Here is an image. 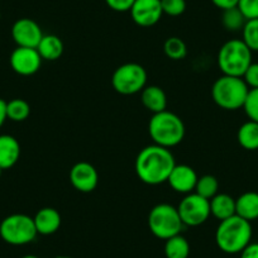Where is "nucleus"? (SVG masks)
Returning a JSON list of instances; mask_svg holds the SVG:
<instances>
[{
    "mask_svg": "<svg viewBox=\"0 0 258 258\" xmlns=\"http://www.w3.org/2000/svg\"><path fill=\"white\" fill-rule=\"evenodd\" d=\"M175 165V157L171 151L153 143L140 151L136 158L135 168L142 182L155 186L167 182Z\"/></svg>",
    "mask_w": 258,
    "mask_h": 258,
    "instance_id": "obj_1",
    "label": "nucleus"
},
{
    "mask_svg": "<svg viewBox=\"0 0 258 258\" xmlns=\"http://www.w3.org/2000/svg\"><path fill=\"white\" fill-rule=\"evenodd\" d=\"M252 239L250 222L233 215L219 223L215 232V243L220 250L228 254L240 253Z\"/></svg>",
    "mask_w": 258,
    "mask_h": 258,
    "instance_id": "obj_2",
    "label": "nucleus"
},
{
    "mask_svg": "<svg viewBox=\"0 0 258 258\" xmlns=\"http://www.w3.org/2000/svg\"><path fill=\"white\" fill-rule=\"evenodd\" d=\"M148 133L155 145L170 150L182 142L185 137V124L175 113L163 110L153 114L150 119Z\"/></svg>",
    "mask_w": 258,
    "mask_h": 258,
    "instance_id": "obj_3",
    "label": "nucleus"
},
{
    "mask_svg": "<svg viewBox=\"0 0 258 258\" xmlns=\"http://www.w3.org/2000/svg\"><path fill=\"white\" fill-rule=\"evenodd\" d=\"M248 93L249 88L245 81L237 76H220L212 88L213 100L224 110H238L243 108Z\"/></svg>",
    "mask_w": 258,
    "mask_h": 258,
    "instance_id": "obj_4",
    "label": "nucleus"
},
{
    "mask_svg": "<svg viewBox=\"0 0 258 258\" xmlns=\"http://www.w3.org/2000/svg\"><path fill=\"white\" fill-rule=\"evenodd\" d=\"M252 63V51L242 39H230L218 52V66L223 75L242 78Z\"/></svg>",
    "mask_w": 258,
    "mask_h": 258,
    "instance_id": "obj_5",
    "label": "nucleus"
},
{
    "mask_svg": "<svg viewBox=\"0 0 258 258\" xmlns=\"http://www.w3.org/2000/svg\"><path fill=\"white\" fill-rule=\"evenodd\" d=\"M148 227L155 237L167 240L173 235L180 234L183 223L177 208L170 204H157L148 214Z\"/></svg>",
    "mask_w": 258,
    "mask_h": 258,
    "instance_id": "obj_6",
    "label": "nucleus"
},
{
    "mask_svg": "<svg viewBox=\"0 0 258 258\" xmlns=\"http://www.w3.org/2000/svg\"><path fill=\"white\" fill-rule=\"evenodd\" d=\"M33 218L26 214H12L0 223V237L12 245H24L37 237Z\"/></svg>",
    "mask_w": 258,
    "mask_h": 258,
    "instance_id": "obj_7",
    "label": "nucleus"
},
{
    "mask_svg": "<svg viewBox=\"0 0 258 258\" xmlns=\"http://www.w3.org/2000/svg\"><path fill=\"white\" fill-rule=\"evenodd\" d=\"M147 84V71L142 64L129 62L114 71L111 85L116 93L121 95H135L141 93Z\"/></svg>",
    "mask_w": 258,
    "mask_h": 258,
    "instance_id": "obj_8",
    "label": "nucleus"
},
{
    "mask_svg": "<svg viewBox=\"0 0 258 258\" xmlns=\"http://www.w3.org/2000/svg\"><path fill=\"white\" fill-rule=\"evenodd\" d=\"M177 210L183 225L187 227H198L204 224L212 215L209 200L200 197L197 192L185 195L178 204Z\"/></svg>",
    "mask_w": 258,
    "mask_h": 258,
    "instance_id": "obj_9",
    "label": "nucleus"
},
{
    "mask_svg": "<svg viewBox=\"0 0 258 258\" xmlns=\"http://www.w3.org/2000/svg\"><path fill=\"white\" fill-rule=\"evenodd\" d=\"M42 57L37 48L17 47L11 54V68L16 74L21 76H32L41 69Z\"/></svg>",
    "mask_w": 258,
    "mask_h": 258,
    "instance_id": "obj_10",
    "label": "nucleus"
},
{
    "mask_svg": "<svg viewBox=\"0 0 258 258\" xmlns=\"http://www.w3.org/2000/svg\"><path fill=\"white\" fill-rule=\"evenodd\" d=\"M43 36L39 24L33 19L21 18L12 27V37L18 47L37 48Z\"/></svg>",
    "mask_w": 258,
    "mask_h": 258,
    "instance_id": "obj_11",
    "label": "nucleus"
},
{
    "mask_svg": "<svg viewBox=\"0 0 258 258\" xmlns=\"http://www.w3.org/2000/svg\"><path fill=\"white\" fill-rule=\"evenodd\" d=\"M129 12L133 22L140 27L155 26L163 16L161 0H136Z\"/></svg>",
    "mask_w": 258,
    "mask_h": 258,
    "instance_id": "obj_12",
    "label": "nucleus"
},
{
    "mask_svg": "<svg viewBox=\"0 0 258 258\" xmlns=\"http://www.w3.org/2000/svg\"><path fill=\"white\" fill-rule=\"evenodd\" d=\"M70 182L80 192H91L99 183V173L91 163L81 161L75 163L70 170Z\"/></svg>",
    "mask_w": 258,
    "mask_h": 258,
    "instance_id": "obj_13",
    "label": "nucleus"
},
{
    "mask_svg": "<svg viewBox=\"0 0 258 258\" xmlns=\"http://www.w3.org/2000/svg\"><path fill=\"white\" fill-rule=\"evenodd\" d=\"M198 178L199 177L192 167L187 165H175L168 176L167 182L173 191L187 195L195 190Z\"/></svg>",
    "mask_w": 258,
    "mask_h": 258,
    "instance_id": "obj_14",
    "label": "nucleus"
},
{
    "mask_svg": "<svg viewBox=\"0 0 258 258\" xmlns=\"http://www.w3.org/2000/svg\"><path fill=\"white\" fill-rule=\"evenodd\" d=\"M38 234L51 235L61 227V214L53 208H42L33 218Z\"/></svg>",
    "mask_w": 258,
    "mask_h": 258,
    "instance_id": "obj_15",
    "label": "nucleus"
},
{
    "mask_svg": "<svg viewBox=\"0 0 258 258\" xmlns=\"http://www.w3.org/2000/svg\"><path fill=\"white\" fill-rule=\"evenodd\" d=\"M21 157V145L11 135L0 136V167L3 170L12 168Z\"/></svg>",
    "mask_w": 258,
    "mask_h": 258,
    "instance_id": "obj_16",
    "label": "nucleus"
},
{
    "mask_svg": "<svg viewBox=\"0 0 258 258\" xmlns=\"http://www.w3.org/2000/svg\"><path fill=\"white\" fill-rule=\"evenodd\" d=\"M141 100H142L143 106L153 114L166 110L167 108V96L160 86H146L141 91Z\"/></svg>",
    "mask_w": 258,
    "mask_h": 258,
    "instance_id": "obj_17",
    "label": "nucleus"
},
{
    "mask_svg": "<svg viewBox=\"0 0 258 258\" xmlns=\"http://www.w3.org/2000/svg\"><path fill=\"white\" fill-rule=\"evenodd\" d=\"M235 215L248 222L258 219V192L247 191L235 199Z\"/></svg>",
    "mask_w": 258,
    "mask_h": 258,
    "instance_id": "obj_18",
    "label": "nucleus"
},
{
    "mask_svg": "<svg viewBox=\"0 0 258 258\" xmlns=\"http://www.w3.org/2000/svg\"><path fill=\"white\" fill-rule=\"evenodd\" d=\"M210 214L217 218L219 222L235 215V199L230 195L218 192L214 198L209 200Z\"/></svg>",
    "mask_w": 258,
    "mask_h": 258,
    "instance_id": "obj_19",
    "label": "nucleus"
},
{
    "mask_svg": "<svg viewBox=\"0 0 258 258\" xmlns=\"http://www.w3.org/2000/svg\"><path fill=\"white\" fill-rule=\"evenodd\" d=\"M39 56L46 61H56L63 53V43L61 38L54 34H44L37 46Z\"/></svg>",
    "mask_w": 258,
    "mask_h": 258,
    "instance_id": "obj_20",
    "label": "nucleus"
},
{
    "mask_svg": "<svg viewBox=\"0 0 258 258\" xmlns=\"http://www.w3.org/2000/svg\"><path fill=\"white\" fill-rule=\"evenodd\" d=\"M238 143L247 151L258 150V123L248 120L239 126L237 133Z\"/></svg>",
    "mask_w": 258,
    "mask_h": 258,
    "instance_id": "obj_21",
    "label": "nucleus"
},
{
    "mask_svg": "<svg viewBox=\"0 0 258 258\" xmlns=\"http://www.w3.org/2000/svg\"><path fill=\"white\" fill-rule=\"evenodd\" d=\"M166 258H187L190 254V244L181 234L168 238L165 243Z\"/></svg>",
    "mask_w": 258,
    "mask_h": 258,
    "instance_id": "obj_22",
    "label": "nucleus"
},
{
    "mask_svg": "<svg viewBox=\"0 0 258 258\" xmlns=\"http://www.w3.org/2000/svg\"><path fill=\"white\" fill-rule=\"evenodd\" d=\"M219 190V182L218 178L213 175H204L198 178L197 186L194 192H197L200 197L205 198L207 200H210L214 198Z\"/></svg>",
    "mask_w": 258,
    "mask_h": 258,
    "instance_id": "obj_23",
    "label": "nucleus"
},
{
    "mask_svg": "<svg viewBox=\"0 0 258 258\" xmlns=\"http://www.w3.org/2000/svg\"><path fill=\"white\" fill-rule=\"evenodd\" d=\"M31 114V106L23 99H13L7 103V118L13 121H24Z\"/></svg>",
    "mask_w": 258,
    "mask_h": 258,
    "instance_id": "obj_24",
    "label": "nucleus"
},
{
    "mask_svg": "<svg viewBox=\"0 0 258 258\" xmlns=\"http://www.w3.org/2000/svg\"><path fill=\"white\" fill-rule=\"evenodd\" d=\"M245 22H247V19H245V17L243 16V13L239 11L238 7L227 9V11H223L222 23L227 31H230V32L242 31Z\"/></svg>",
    "mask_w": 258,
    "mask_h": 258,
    "instance_id": "obj_25",
    "label": "nucleus"
},
{
    "mask_svg": "<svg viewBox=\"0 0 258 258\" xmlns=\"http://www.w3.org/2000/svg\"><path fill=\"white\" fill-rule=\"evenodd\" d=\"M163 51L170 59L180 61V59L185 58L186 54H187V47H186L185 42L178 37H170L165 41Z\"/></svg>",
    "mask_w": 258,
    "mask_h": 258,
    "instance_id": "obj_26",
    "label": "nucleus"
},
{
    "mask_svg": "<svg viewBox=\"0 0 258 258\" xmlns=\"http://www.w3.org/2000/svg\"><path fill=\"white\" fill-rule=\"evenodd\" d=\"M242 41L252 52H258V19H248L242 29Z\"/></svg>",
    "mask_w": 258,
    "mask_h": 258,
    "instance_id": "obj_27",
    "label": "nucleus"
},
{
    "mask_svg": "<svg viewBox=\"0 0 258 258\" xmlns=\"http://www.w3.org/2000/svg\"><path fill=\"white\" fill-rule=\"evenodd\" d=\"M243 109L249 120L258 123V89H249Z\"/></svg>",
    "mask_w": 258,
    "mask_h": 258,
    "instance_id": "obj_28",
    "label": "nucleus"
},
{
    "mask_svg": "<svg viewBox=\"0 0 258 258\" xmlns=\"http://www.w3.org/2000/svg\"><path fill=\"white\" fill-rule=\"evenodd\" d=\"M163 14L170 17H178L186 11L185 0H161Z\"/></svg>",
    "mask_w": 258,
    "mask_h": 258,
    "instance_id": "obj_29",
    "label": "nucleus"
},
{
    "mask_svg": "<svg viewBox=\"0 0 258 258\" xmlns=\"http://www.w3.org/2000/svg\"><path fill=\"white\" fill-rule=\"evenodd\" d=\"M238 8L245 19H258V0H239Z\"/></svg>",
    "mask_w": 258,
    "mask_h": 258,
    "instance_id": "obj_30",
    "label": "nucleus"
},
{
    "mask_svg": "<svg viewBox=\"0 0 258 258\" xmlns=\"http://www.w3.org/2000/svg\"><path fill=\"white\" fill-rule=\"evenodd\" d=\"M249 89H258V63H250L242 76Z\"/></svg>",
    "mask_w": 258,
    "mask_h": 258,
    "instance_id": "obj_31",
    "label": "nucleus"
},
{
    "mask_svg": "<svg viewBox=\"0 0 258 258\" xmlns=\"http://www.w3.org/2000/svg\"><path fill=\"white\" fill-rule=\"evenodd\" d=\"M136 0H105L106 6L114 12H119V13H123V12H129L132 6L135 4Z\"/></svg>",
    "mask_w": 258,
    "mask_h": 258,
    "instance_id": "obj_32",
    "label": "nucleus"
},
{
    "mask_svg": "<svg viewBox=\"0 0 258 258\" xmlns=\"http://www.w3.org/2000/svg\"><path fill=\"white\" fill-rule=\"evenodd\" d=\"M240 258H258V243L250 242L240 252Z\"/></svg>",
    "mask_w": 258,
    "mask_h": 258,
    "instance_id": "obj_33",
    "label": "nucleus"
},
{
    "mask_svg": "<svg viewBox=\"0 0 258 258\" xmlns=\"http://www.w3.org/2000/svg\"><path fill=\"white\" fill-rule=\"evenodd\" d=\"M212 3L214 4L217 8L222 9V11H227V9L238 7L239 0H212Z\"/></svg>",
    "mask_w": 258,
    "mask_h": 258,
    "instance_id": "obj_34",
    "label": "nucleus"
},
{
    "mask_svg": "<svg viewBox=\"0 0 258 258\" xmlns=\"http://www.w3.org/2000/svg\"><path fill=\"white\" fill-rule=\"evenodd\" d=\"M7 119V101L0 98V128L4 125Z\"/></svg>",
    "mask_w": 258,
    "mask_h": 258,
    "instance_id": "obj_35",
    "label": "nucleus"
},
{
    "mask_svg": "<svg viewBox=\"0 0 258 258\" xmlns=\"http://www.w3.org/2000/svg\"><path fill=\"white\" fill-rule=\"evenodd\" d=\"M22 258H38V257H37V255H33V254H27Z\"/></svg>",
    "mask_w": 258,
    "mask_h": 258,
    "instance_id": "obj_36",
    "label": "nucleus"
},
{
    "mask_svg": "<svg viewBox=\"0 0 258 258\" xmlns=\"http://www.w3.org/2000/svg\"><path fill=\"white\" fill-rule=\"evenodd\" d=\"M57 258H73V257H69V255H59V257Z\"/></svg>",
    "mask_w": 258,
    "mask_h": 258,
    "instance_id": "obj_37",
    "label": "nucleus"
},
{
    "mask_svg": "<svg viewBox=\"0 0 258 258\" xmlns=\"http://www.w3.org/2000/svg\"><path fill=\"white\" fill-rule=\"evenodd\" d=\"M3 168H2V167H0V176H2V173H3Z\"/></svg>",
    "mask_w": 258,
    "mask_h": 258,
    "instance_id": "obj_38",
    "label": "nucleus"
}]
</instances>
